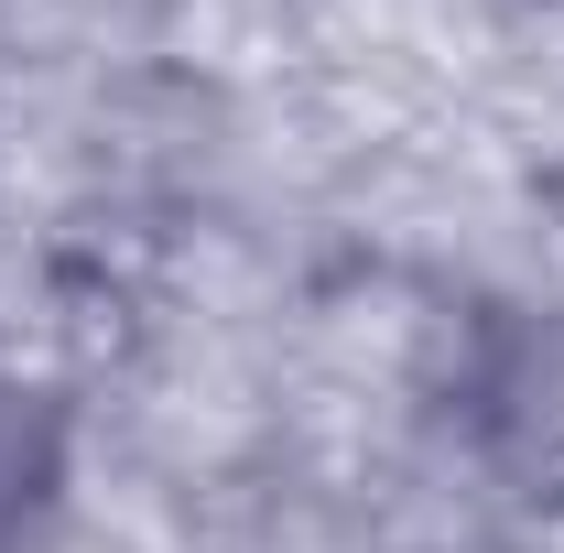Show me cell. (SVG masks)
<instances>
[{"label":"cell","mask_w":564,"mask_h":553,"mask_svg":"<svg viewBox=\"0 0 564 553\" xmlns=\"http://www.w3.org/2000/svg\"><path fill=\"white\" fill-rule=\"evenodd\" d=\"M467 423H478V445L510 488L564 499V304L499 326V347L467 380Z\"/></svg>","instance_id":"cell-1"},{"label":"cell","mask_w":564,"mask_h":553,"mask_svg":"<svg viewBox=\"0 0 564 553\" xmlns=\"http://www.w3.org/2000/svg\"><path fill=\"white\" fill-rule=\"evenodd\" d=\"M55 488H66V434H55V402H44L33 380H11V369H0V553L33 543V521L55 510Z\"/></svg>","instance_id":"cell-2"}]
</instances>
